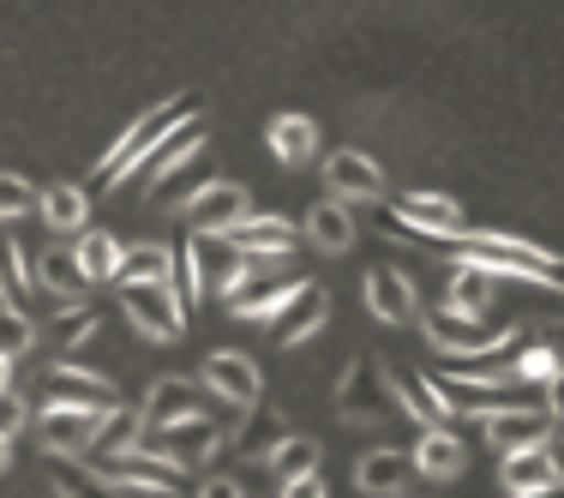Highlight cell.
Instances as JSON below:
<instances>
[{
    "label": "cell",
    "mask_w": 564,
    "mask_h": 498,
    "mask_svg": "<svg viewBox=\"0 0 564 498\" xmlns=\"http://www.w3.org/2000/svg\"><path fill=\"white\" fill-rule=\"evenodd\" d=\"M78 336H97V306H66V318H61V343L73 348Z\"/></svg>",
    "instance_id": "40"
},
{
    "label": "cell",
    "mask_w": 564,
    "mask_h": 498,
    "mask_svg": "<svg viewBox=\"0 0 564 498\" xmlns=\"http://www.w3.org/2000/svg\"><path fill=\"white\" fill-rule=\"evenodd\" d=\"M264 144H271V156L282 169H301L318 156V120L313 115H276L271 132H264Z\"/></svg>",
    "instance_id": "20"
},
{
    "label": "cell",
    "mask_w": 564,
    "mask_h": 498,
    "mask_svg": "<svg viewBox=\"0 0 564 498\" xmlns=\"http://www.w3.org/2000/svg\"><path fill=\"white\" fill-rule=\"evenodd\" d=\"M325 318H330V294L318 289V282H301V289H294V301L271 318V336H276L282 348H301L306 336L325 331Z\"/></svg>",
    "instance_id": "12"
},
{
    "label": "cell",
    "mask_w": 564,
    "mask_h": 498,
    "mask_svg": "<svg viewBox=\"0 0 564 498\" xmlns=\"http://www.w3.org/2000/svg\"><path fill=\"white\" fill-rule=\"evenodd\" d=\"M198 151H205V127L193 120L186 132H174V139L163 144V156H156V169H151V181H144V193L163 198V193H169V181H174V174L193 169V156H198Z\"/></svg>",
    "instance_id": "29"
},
{
    "label": "cell",
    "mask_w": 564,
    "mask_h": 498,
    "mask_svg": "<svg viewBox=\"0 0 564 498\" xmlns=\"http://www.w3.org/2000/svg\"><path fill=\"white\" fill-rule=\"evenodd\" d=\"M553 439V409H505V414H487V444L492 451H541Z\"/></svg>",
    "instance_id": "14"
},
{
    "label": "cell",
    "mask_w": 564,
    "mask_h": 498,
    "mask_svg": "<svg viewBox=\"0 0 564 498\" xmlns=\"http://www.w3.org/2000/svg\"><path fill=\"white\" fill-rule=\"evenodd\" d=\"M169 264H174V247H163V240H139V247L120 252L115 282L120 289H156V282H169Z\"/></svg>",
    "instance_id": "24"
},
{
    "label": "cell",
    "mask_w": 564,
    "mask_h": 498,
    "mask_svg": "<svg viewBox=\"0 0 564 498\" xmlns=\"http://www.w3.org/2000/svg\"><path fill=\"white\" fill-rule=\"evenodd\" d=\"M120 252L127 247H120L109 228H85V240L73 247V259H78V271H85V282H102V277H115Z\"/></svg>",
    "instance_id": "32"
},
{
    "label": "cell",
    "mask_w": 564,
    "mask_h": 498,
    "mask_svg": "<svg viewBox=\"0 0 564 498\" xmlns=\"http://www.w3.org/2000/svg\"><path fill=\"white\" fill-rule=\"evenodd\" d=\"M198 109V97H169V102H156L151 115H139L127 132L109 144V156H102V174H97V193H115V186H127L132 174H139L144 156H156V144L169 139L174 127H181L186 115Z\"/></svg>",
    "instance_id": "2"
},
{
    "label": "cell",
    "mask_w": 564,
    "mask_h": 498,
    "mask_svg": "<svg viewBox=\"0 0 564 498\" xmlns=\"http://www.w3.org/2000/svg\"><path fill=\"white\" fill-rule=\"evenodd\" d=\"M12 463V451H7V439H0V468H7Z\"/></svg>",
    "instance_id": "48"
},
{
    "label": "cell",
    "mask_w": 564,
    "mask_h": 498,
    "mask_svg": "<svg viewBox=\"0 0 564 498\" xmlns=\"http://www.w3.org/2000/svg\"><path fill=\"white\" fill-rule=\"evenodd\" d=\"M205 385L217 390L223 402H235V409H252V402L264 397L259 367H252L247 355H235V348H217V355H205Z\"/></svg>",
    "instance_id": "13"
},
{
    "label": "cell",
    "mask_w": 564,
    "mask_h": 498,
    "mask_svg": "<svg viewBox=\"0 0 564 498\" xmlns=\"http://www.w3.org/2000/svg\"><path fill=\"white\" fill-rule=\"evenodd\" d=\"M217 240H228V252H240V259H294V247H301V235H294L282 217H240L235 228H223Z\"/></svg>",
    "instance_id": "9"
},
{
    "label": "cell",
    "mask_w": 564,
    "mask_h": 498,
    "mask_svg": "<svg viewBox=\"0 0 564 498\" xmlns=\"http://www.w3.org/2000/svg\"><path fill=\"white\" fill-rule=\"evenodd\" d=\"M391 379H384V367L372 355L348 360L343 385H337V409L348 426H384V414H391Z\"/></svg>",
    "instance_id": "3"
},
{
    "label": "cell",
    "mask_w": 564,
    "mask_h": 498,
    "mask_svg": "<svg viewBox=\"0 0 564 498\" xmlns=\"http://www.w3.org/2000/svg\"><path fill=\"white\" fill-rule=\"evenodd\" d=\"M276 498H282V492H276Z\"/></svg>",
    "instance_id": "50"
},
{
    "label": "cell",
    "mask_w": 564,
    "mask_h": 498,
    "mask_svg": "<svg viewBox=\"0 0 564 498\" xmlns=\"http://www.w3.org/2000/svg\"><path fill=\"white\" fill-rule=\"evenodd\" d=\"M198 498H247V487L228 480V475H217V480H205V492H198Z\"/></svg>",
    "instance_id": "42"
},
{
    "label": "cell",
    "mask_w": 564,
    "mask_h": 498,
    "mask_svg": "<svg viewBox=\"0 0 564 498\" xmlns=\"http://www.w3.org/2000/svg\"><path fill=\"white\" fill-rule=\"evenodd\" d=\"M409 463H414V475H426V480H456L468 463V451H463V439L445 433V426H426L421 444L409 451Z\"/></svg>",
    "instance_id": "23"
},
{
    "label": "cell",
    "mask_w": 564,
    "mask_h": 498,
    "mask_svg": "<svg viewBox=\"0 0 564 498\" xmlns=\"http://www.w3.org/2000/svg\"><path fill=\"white\" fill-rule=\"evenodd\" d=\"M541 451H546V463H553V475H558V487H564V433H558V439H546Z\"/></svg>",
    "instance_id": "44"
},
{
    "label": "cell",
    "mask_w": 564,
    "mask_h": 498,
    "mask_svg": "<svg viewBox=\"0 0 564 498\" xmlns=\"http://www.w3.org/2000/svg\"><path fill=\"white\" fill-rule=\"evenodd\" d=\"M294 289H301V282H289V277H271V282H240V289L228 294V313L247 318V325H271L282 306L294 301Z\"/></svg>",
    "instance_id": "21"
},
{
    "label": "cell",
    "mask_w": 564,
    "mask_h": 498,
    "mask_svg": "<svg viewBox=\"0 0 564 498\" xmlns=\"http://www.w3.org/2000/svg\"><path fill=\"white\" fill-rule=\"evenodd\" d=\"M541 348H553V355L564 360V318H553V325H546V336H541Z\"/></svg>",
    "instance_id": "45"
},
{
    "label": "cell",
    "mask_w": 564,
    "mask_h": 498,
    "mask_svg": "<svg viewBox=\"0 0 564 498\" xmlns=\"http://www.w3.org/2000/svg\"><path fill=\"white\" fill-rule=\"evenodd\" d=\"M139 433H144V414L139 409H115L109 421H102V433H97L90 451H97V456H127L132 444H139Z\"/></svg>",
    "instance_id": "37"
},
{
    "label": "cell",
    "mask_w": 564,
    "mask_h": 498,
    "mask_svg": "<svg viewBox=\"0 0 564 498\" xmlns=\"http://www.w3.org/2000/svg\"><path fill=\"white\" fill-rule=\"evenodd\" d=\"M48 402H66V409H102V414L120 409L115 385L102 379V372H85L78 360H66V355L48 367Z\"/></svg>",
    "instance_id": "10"
},
{
    "label": "cell",
    "mask_w": 564,
    "mask_h": 498,
    "mask_svg": "<svg viewBox=\"0 0 564 498\" xmlns=\"http://www.w3.org/2000/svg\"><path fill=\"white\" fill-rule=\"evenodd\" d=\"M97 475L109 480V487H139V492H181L186 487V468H174V463H163L156 451H139V456H97Z\"/></svg>",
    "instance_id": "5"
},
{
    "label": "cell",
    "mask_w": 564,
    "mask_h": 498,
    "mask_svg": "<svg viewBox=\"0 0 564 498\" xmlns=\"http://www.w3.org/2000/svg\"><path fill=\"white\" fill-rule=\"evenodd\" d=\"M456 259L480 264V271H492V277H499V271L505 277H529V282H541V289H558L564 294V259H558V252H546V247H529V240H517V235L468 228Z\"/></svg>",
    "instance_id": "1"
},
{
    "label": "cell",
    "mask_w": 564,
    "mask_h": 498,
    "mask_svg": "<svg viewBox=\"0 0 564 498\" xmlns=\"http://www.w3.org/2000/svg\"><path fill=\"white\" fill-rule=\"evenodd\" d=\"M426 336H433L438 355H505V348H522V331H487L475 318L451 313V306H426Z\"/></svg>",
    "instance_id": "4"
},
{
    "label": "cell",
    "mask_w": 564,
    "mask_h": 498,
    "mask_svg": "<svg viewBox=\"0 0 564 498\" xmlns=\"http://www.w3.org/2000/svg\"><path fill=\"white\" fill-rule=\"evenodd\" d=\"M36 289V259L24 240L0 235V306H19V294Z\"/></svg>",
    "instance_id": "30"
},
{
    "label": "cell",
    "mask_w": 564,
    "mask_h": 498,
    "mask_svg": "<svg viewBox=\"0 0 564 498\" xmlns=\"http://www.w3.org/2000/svg\"><path fill=\"white\" fill-rule=\"evenodd\" d=\"M384 379H391V397H397L421 426H445L451 414H456V402H445V390H438L433 379H421L414 367H391Z\"/></svg>",
    "instance_id": "17"
},
{
    "label": "cell",
    "mask_w": 564,
    "mask_h": 498,
    "mask_svg": "<svg viewBox=\"0 0 564 498\" xmlns=\"http://www.w3.org/2000/svg\"><path fill=\"white\" fill-rule=\"evenodd\" d=\"M325 186H330V198H343V205H355V198H379L384 193V169L372 163V156H360V151H330Z\"/></svg>",
    "instance_id": "16"
},
{
    "label": "cell",
    "mask_w": 564,
    "mask_h": 498,
    "mask_svg": "<svg viewBox=\"0 0 564 498\" xmlns=\"http://www.w3.org/2000/svg\"><path fill=\"white\" fill-rule=\"evenodd\" d=\"M36 198H43V193H36L24 174H0V223H7V217H24V210H36Z\"/></svg>",
    "instance_id": "39"
},
{
    "label": "cell",
    "mask_w": 564,
    "mask_h": 498,
    "mask_svg": "<svg viewBox=\"0 0 564 498\" xmlns=\"http://www.w3.org/2000/svg\"><path fill=\"white\" fill-rule=\"evenodd\" d=\"M181 210H186V228L223 235V228H235L240 217H252V198H247V186H235V181H210V186H198Z\"/></svg>",
    "instance_id": "8"
},
{
    "label": "cell",
    "mask_w": 564,
    "mask_h": 498,
    "mask_svg": "<svg viewBox=\"0 0 564 498\" xmlns=\"http://www.w3.org/2000/svg\"><path fill=\"white\" fill-rule=\"evenodd\" d=\"M480 306H492V271H480V264H463V271L451 277V313L475 318Z\"/></svg>",
    "instance_id": "35"
},
{
    "label": "cell",
    "mask_w": 564,
    "mask_h": 498,
    "mask_svg": "<svg viewBox=\"0 0 564 498\" xmlns=\"http://www.w3.org/2000/svg\"><path fill=\"white\" fill-rule=\"evenodd\" d=\"M367 306L372 318H384V325H409L414 318V282L397 271V264H379V271H367Z\"/></svg>",
    "instance_id": "19"
},
{
    "label": "cell",
    "mask_w": 564,
    "mask_h": 498,
    "mask_svg": "<svg viewBox=\"0 0 564 498\" xmlns=\"http://www.w3.org/2000/svg\"><path fill=\"white\" fill-rule=\"evenodd\" d=\"M36 289H48L61 306H78V301L90 294V282H85V271H78V259H73V252L48 247L43 259H36Z\"/></svg>",
    "instance_id": "27"
},
{
    "label": "cell",
    "mask_w": 564,
    "mask_h": 498,
    "mask_svg": "<svg viewBox=\"0 0 564 498\" xmlns=\"http://www.w3.org/2000/svg\"><path fill=\"white\" fill-rule=\"evenodd\" d=\"M193 414H198V385H186V379H156L151 385V402H144V426H151V433H163L174 421H193Z\"/></svg>",
    "instance_id": "25"
},
{
    "label": "cell",
    "mask_w": 564,
    "mask_h": 498,
    "mask_svg": "<svg viewBox=\"0 0 564 498\" xmlns=\"http://www.w3.org/2000/svg\"><path fill=\"white\" fill-rule=\"evenodd\" d=\"M169 289H174V301L193 313L198 306V294H205V271H198V247L186 240V247H174V264H169Z\"/></svg>",
    "instance_id": "36"
},
{
    "label": "cell",
    "mask_w": 564,
    "mask_h": 498,
    "mask_svg": "<svg viewBox=\"0 0 564 498\" xmlns=\"http://www.w3.org/2000/svg\"><path fill=\"white\" fill-rule=\"evenodd\" d=\"M499 480H505V492H517V498H541V492L558 487V475H553V463H546V451H510L505 468H499Z\"/></svg>",
    "instance_id": "28"
},
{
    "label": "cell",
    "mask_w": 564,
    "mask_h": 498,
    "mask_svg": "<svg viewBox=\"0 0 564 498\" xmlns=\"http://www.w3.org/2000/svg\"><path fill=\"white\" fill-rule=\"evenodd\" d=\"M24 421H31V409H24V397H12V390H0V439L24 433Z\"/></svg>",
    "instance_id": "41"
},
{
    "label": "cell",
    "mask_w": 564,
    "mask_h": 498,
    "mask_svg": "<svg viewBox=\"0 0 564 498\" xmlns=\"http://www.w3.org/2000/svg\"><path fill=\"white\" fill-rule=\"evenodd\" d=\"M102 421H109L102 409H66V402H48L43 421H36V433H43V451L48 456H78V451H90V444H97Z\"/></svg>",
    "instance_id": "7"
},
{
    "label": "cell",
    "mask_w": 564,
    "mask_h": 498,
    "mask_svg": "<svg viewBox=\"0 0 564 498\" xmlns=\"http://www.w3.org/2000/svg\"><path fill=\"white\" fill-rule=\"evenodd\" d=\"M289 439V421L271 409V402H252L247 421L235 426V456H252V463H271L276 444Z\"/></svg>",
    "instance_id": "22"
},
{
    "label": "cell",
    "mask_w": 564,
    "mask_h": 498,
    "mask_svg": "<svg viewBox=\"0 0 564 498\" xmlns=\"http://www.w3.org/2000/svg\"><path fill=\"white\" fill-rule=\"evenodd\" d=\"M127 325L139 336H151V343H174V336L186 331V306L174 301L169 282H156V289H127Z\"/></svg>",
    "instance_id": "6"
},
{
    "label": "cell",
    "mask_w": 564,
    "mask_h": 498,
    "mask_svg": "<svg viewBox=\"0 0 564 498\" xmlns=\"http://www.w3.org/2000/svg\"><path fill=\"white\" fill-rule=\"evenodd\" d=\"M36 343V325H31V318H24L19 313V306H0V355H24V348H31Z\"/></svg>",
    "instance_id": "38"
},
{
    "label": "cell",
    "mask_w": 564,
    "mask_h": 498,
    "mask_svg": "<svg viewBox=\"0 0 564 498\" xmlns=\"http://www.w3.org/2000/svg\"><path fill=\"white\" fill-rule=\"evenodd\" d=\"M391 223L421 228V235H433V240H463L468 235V217L456 210V198H438V193H402Z\"/></svg>",
    "instance_id": "11"
},
{
    "label": "cell",
    "mask_w": 564,
    "mask_h": 498,
    "mask_svg": "<svg viewBox=\"0 0 564 498\" xmlns=\"http://www.w3.org/2000/svg\"><path fill=\"white\" fill-rule=\"evenodd\" d=\"M409 480H414L409 451H367V456H360V468H355V487L372 492V498H414Z\"/></svg>",
    "instance_id": "18"
},
{
    "label": "cell",
    "mask_w": 564,
    "mask_h": 498,
    "mask_svg": "<svg viewBox=\"0 0 564 498\" xmlns=\"http://www.w3.org/2000/svg\"><path fill=\"white\" fill-rule=\"evenodd\" d=\"M217 444H223V426L205 421V414H193V421H174V426L156 433V456L174 463V468H193V463H205Z\"/></svg>",
    "instance_id": "15"
},
{
    "label": "cell",
    "mask_w": 564,
    "mask_h": 498,
    "mask_svg": "<svg viewBox=\"0 0 564 498\" xmlns=\"http://www.w3.org/2000/svg\"><path fill=\"white\" fill-rule=\"evenodd\" d=\"M541 498H564V487H553V492H541Z\"/></svg>",
    "instance_id": "49"
},
{
    "label": "cell",
    "mask_w": 564,
    "mask_h": 498,
    "mask_svg": "<svg viewBox=\"0 0 564 498\" xmlns=\"http://www.w3.org/2000/svg\"><path fill=\"white\" fill-rule=\"evenodd\" d=\"M306 240H313L318 252H348L355 247V217H348L343 198H318V205L306 210Z\"/></svg>",
    "instance_id": "26"
},
{
    "label": "cell",
    "mask_w": 564,
    "mask_h": 498,
    "mask_svg": "<svg viewBox=\"0 0 564 498\" xmlns=\"http://www.w3.org/2000/svg\"><path fill=\"white\" fill-rule=\"evenodd\" d=\"M43 217H48V228H61V235H73V228H85V217H90V193L85 186H66V181H55V186H43Z\"/></svg>",
    "instance_id": "31"
},
{
    "label": "cell",
    "mask_w": 564,
    "mask_h": 498,
    "mask_svg": "<svg viewBox=\"0 0 564 498\" xmlns=\"http://www.w3.org/2000/svg\"><path fill=\"white\" fill-rule=\"evenodd\" d=\"M7 385H12V360L0 355V390H7Z\"/></svg>",
    "instance_id": "47"
},
{
    "label": "cell",
    "mask_w": 564,
    "mask_h": 498,
    "mask_svg": "<svg viewBox=\"0 0 564 498\" xmlns=\"http://www.w3.org/2000/svg\"><path fill=\"white\" fill-rule=\"evenodd\" d=\"M546 409H553V414H564V372H558L553 385H546Z\"/></svg>",
    "instance_id": "46"
},
{
    "label": "cell",
    "mask_w": 564,
    "mask_h": 498,
    "mask_svg": "<svg viewBox=\"0 0 564 498\" xmlns=\"http://www.w3.org/2000/svg\"><path fill=\"white\" fill-rule=\"evenodd\" d=\"M282 498H325V480L306 475V480H294V487H282Z\"/></svg>",
    "instance_id": "43"
},
{
    "label": "cell",
    "mask_w": 564,
    "mask_h": 498,
    "mask_svg": "<svg viewBox=\"0 0 564 498\" xmlns=\"http://www.w3.org/2000/svg\"><path fill=\"white\" fill-rule=\"evenodd\" d=\"M271 475H276V487H294V480L318 475V444L289 433V439L276 444V456H271Z\"/></svg>",
    "instance_id": "34"
},
{
    "label": "cell",
    "mask_w": 564,
    "mask_h": 498,
    "mask_svg": "<svg viewBox=\"0 0 564 498\" xmlns=\"http://www.w3.org/2000/svg\"><path fill=\"white\" fill-rule=\"evenodd\" d=\"M48 480H55L61 498H115V487L97 475V468H78L73 456H48Z\"/></svg>",
    "instance_id": "33"
}]
</instances>
